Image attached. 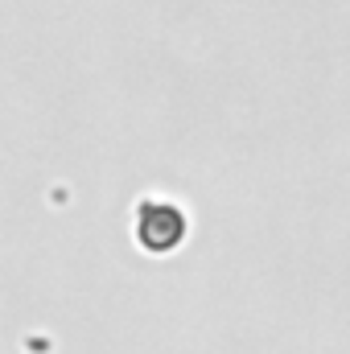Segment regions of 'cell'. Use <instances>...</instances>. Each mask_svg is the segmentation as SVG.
Wrapping results in <instances>:
<instances>
[{"mask_svg": "<svg viewBox=\"0 0 350 354\" xmlns=\"http://www.w3.org/2000/svg\"><path fill=\"white\" fill-rule=\"evenodd\" d=\"M190 235V214L169 198H145L132 210V239L149 256H174Z\"/></svg>", "mask_w": 350, "mask_h": 354, "instance_id": "cell-1", "label": "cell"}]
</instances>
